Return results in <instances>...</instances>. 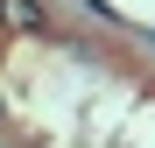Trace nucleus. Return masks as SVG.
Returning <instances> with one entry per match:
<instances>
[{"label": "nucleus", "instance_id": "nucleus-2", "mask_svg": "<svg viewBox=\"0 0 155 148\" xmlns=\"http://www.w3.org/2000/svg\"><path fill=\"white\" fill-rule=\"evenodd\" d=\"M148 42H155V35H148Z\"/></svg>", "mask_w": 155, "mask_h": 148}, {"label": "nucleus", "instance_id": "nucleus-1", "mask_svg": "<svg viewBox=\"0 0 155 148\" xmlns=\"http://www.w3.org/2000/svg\"><path fill=\"white\" fill-rule=\"evenodd\" d=\"M0 14L14 28H42V0H0Z\"/></svg>", "mask_w": 155, "mask_h": 148}]
</instances>
